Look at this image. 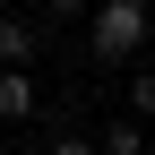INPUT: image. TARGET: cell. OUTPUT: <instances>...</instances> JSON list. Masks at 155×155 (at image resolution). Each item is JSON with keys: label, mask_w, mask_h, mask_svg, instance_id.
I'll return each instance as SVG.
<instances>
[{"label": "cell", "mask_w": 155, "mask_h": 155, "mask_svg": "<svg viewBox=\"0 0 155 155\" xmlns=\"http://www.w3.org/2000/svg\"><path fill=\"white\" fill-rule=\"evenodd\" d=\"M147 35H155L147 0H95V9H86V43H95V61H138Z\"/></svg>", "instance_id": "6da1fadb"}, {"label": "cell", "mask_w": 155, "mask_h": 155, "mask_svg": "<svg viewBox=\"0 0 155 155\" xmlns=\"http://www.w3.org/2000/svg\"><path fill=\"white\" fill-rule=\"evenodd\" d=\"M35 112H43V86L26 69H0V121H35Z\"/></svg>", "instance_id": "7a4b0ae2"}, {"label": "cell", "mask_w": 155, "mask_h": 155, "mask_svg": "<svg viewBox=\"0 0 155 155\" xmlns=\"http://www.w3.org/2000/svg\"><path fill=\"white\" fill-rule=\"evenodd\" d=\"M35 61V26L26 17H0V69H26Z\"/></svg>", "instance_id": "3957f363"}, {"label": "cell", "mask_w": 155, "mask_h": 155, "mask_svg": "<svg viewBox=\"0 0 155 155\" xmlns=\"http://www.w3.org/2000/svg\"><path fill=\"white\" fill-rule=\"evenodd\" d=\"M104 155H138V112H129V121H112V129H104Z\"/></svg>", "instance_id": "277c9868"}, {"label": "cell", "mask_w": 155, "mask_h": 155, "mask_svg": "<svg viewBox=\"0 0 155 155\" xmlns=\"http://www.w3.org/2000/svg\"><path fill=\"white\" fill-rule=\"evenodd\" d=\"M129 112H138V121H155V69H138V86H129Z\"/></svg>", "instance_id": "5b68a950"}, {"label": "cell", "mask_w": 155, "mask_h": 155, "mask_svg": "<svg viewBox=\"0 0 155 155\" xmlns=\"http://www.w3.org/2000/svg\"><path fill=\"white\" fill-rule=\"evenodd\" d=\"M52 155H104V138H78V129H61V138H52Z\"/></svg>", "instance_id": "8992f818"}, {"label": "cell", "mask_w": 155, "mask_h": 155, "mask_svg": "<svg viewBox=\"0 0 155 155\" xmlns=\"http://www.w3.org/2000/svg\"><path fill=\"white\" fill-rule=\"evenodd\" d=\"M43 9H52V17H86L95 0H43Z\"/></svg>", "instance_id": "52a82bcc"}]
</instances>
